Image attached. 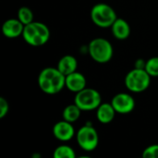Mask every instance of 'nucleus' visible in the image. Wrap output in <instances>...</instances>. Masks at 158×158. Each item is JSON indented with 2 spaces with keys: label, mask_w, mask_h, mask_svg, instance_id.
Wrapping results in <instances>:
<instances>
[{
  "label": "nucleus",
  "mask_w": 158,
  "mask_h": 158,
  "mask_svg": "<svg viewBox=\"0 0 158 158\" xmlns=\"http://www.w3.org/2000/svg\"><path fill=\"white\" fill-rule=\"evenodd\" d=\"M88 52L92 59L99 64L109 62L114 54L111 43L102 37L94 38L89 43Z\"/></svg>",
  "instance_id": "nucleus-3"
},
{
  "label": "nucleus",
  "mask_w": 158,
  "mask_h": 158,
  "mask_svg": "<svg viewBox=\"0 0 158 158\" xmlns=\"http://www.w3.org/2000/svg\"><path fill=\"white\" fill-rule=\"evenodd\" d=\"M116 110L111 103H102L96 109V118L102 124H109L113 121Z\"/></svg>",
  "instance_id": "nucleus-12"
},
{
  "label": "nucleus",
  "mask_w": 158,
  "mask_h": 158,
  "mask_svg": "<svg viewBox=\"0 0 158 158\" xmlns=\"http://www.w3.org/2000/svg\"><path fill=\"white\" fill-rule=\"evenodd\" d=\"M53 156L55 158H75L76 154L70 146L62 144L55 149Z\"/></svg>",
  "instance_id": "nucleus-16"
},
{
  "label": "nucleus",
  "mask_w": 158,
  "mask_h": 158,
  "mask_svg": "<svg viewBox=\"0 0 158 158\" xmlns=\"http://www.w3.org/2000/svg\"><path fill=\"white\" fill-rule=\"evenodd\" d=\"M111 104L116 112L122 115L131 113L135 107V100L130 94L127 93H119L116 94L112 98Z\"/></svg>",
  "instance_id": "nucleus-8"
},
{
  "label": "nucleus",
  "mask_w": 158,
  "mask_h": 158,
  "mask_svg": "<svg viewBox=\"0 0 158 158\" xmlns=\"http://www.w3.org/2000/svg\"><path fill=\"white\" fill-rule=\"evenodd\" d=\"M22 38L31 46H42L48 42L50 30L43 22L32 21L24 26Z\"/></svg>",
  "instance_id": "nucleus-2"
},
{
  "label": "nucleus",
  "mask_w": 158,
  "mask_h": 158,
  "mask_svg": "<svg viewBox=\"0 0 158 158\" xmlns=\"http://www.w3.org/2000/svg\"><path fill=\"white\" fill-rule=\"evenodd\" d=\"M78 145L86 152H93L99 143V136L96 130L91 125L86 124L80 128L76 133Z\"/></svg>",
  "instance_id": "nucleus-7"
},
{
  "label": "nucleus",
  "mask_w": 158,
  "mask_h": 158,
  "mask_svg": "<svg viewBox=\"0 0 158 158\" xmlns=\"http://www.w3.org/2000/svg\"><path fill=\"white\" fill-rule=\"evenodd\" d=\"M143 158H158V144H152L143 152Z\"/></svg>",
  "instance_id": "nucleus-19"
},
{
  "label": "nucleus",
  "mask_w": 158,
  "mask_h": 158,
  "mask_svg": "<svg viewBox=\"0 0 158 158\" xmlns=\"http://www.w3.org/2000/svg\"><path fill=\"white\" fill-rule=\"evenodd\" d=\"M86 78L81 72L75 71L66 76V87L74 94L86 88Z\"/></svg>",
  "instance_id": "nucleus-11"
},
{
  "label": "nucleus",
  "mask_w": 158,
  "mask_h": 158,
  "mask_svg": "<svg viewBox=\"0 0 158 158\" xmlns=\"http://www.w3.org/2000/svg\"><path fill=\"white\" fill-rule=\"evenodd\" d=\"M145 70L151 77H158V56H153L146 60Z\"/></svg>",
  "instance_id": "nucleus-18"
},
{
  "label": "nucleus",
  "mask_w": 158,
  "mask_h": 158,
  "mask_svg": "<svg viewBox=\"0 0 158 158\" xmlns=\"http://www.w3.org/2000/svg\"><path fill=\"white\" fill-rule=\"evenodd\" d=\"M151 78L144 69L134 68L127 73L124 81L125 86L131 93H143L150 86Z\"/></svg>",
  "instance_id": "nucleus-4"
},
{
  "label": "nucleus",
  "mask_w": 158,
  "mask_h": 158,
  "mask_svg": "<svg viewBox=\"0 0 158 158\" xmlns=\"http://www.w3.org/2000/svg\"><path fill=\"white\" fill-rule=\"evenodd\" d=\"M38 85L43 93L50 95L60 93L66 87V76L57 68H44L38 76Z\"/></svg>",
  "instance_id": "nucleus-1"
},
{
  "label": "nucleus",
  "mask_w": 158,
  "mask_h": 158,
  "mask_svg": "<svg viewBox=\"0 0 158 158\" xmlns=\"http://www.w3.org/2000/svg\"><path fill=\"white\" fill-rule=\"evenodd\" d=\"M66 120L56 122L53 127V134L55 138L60 142H69L75 136V130L72 125Z\"/></svg>",
  "instance_id": "nucleus-9"
},
{
  "label": "nucleus",
  "mask_w": 158,
  "mask_h": 158,
  "mask_svg": "<svg viewBox=\"0 0 158 158\" xmlns=\"http://www.w3.org/2000/svg\"><path fill=\"white\" fill-rule=\"evenodd\" d=\"M9 111V104L6 98L0 97V118H5Z\"/></svg>",
  "instance_id": "nucleus-20"
},
{
  "label": "nucleus",
  "mask_w": 158,
  "mask_h": 158,
  "mask_svg": "<svg viewBox=\"0 0 158 158\" xmlns=\"http://www.w3.org/2000/svg\"><path fill=\"white\" fill-rule=\"evenodd\" d=\"M81 114V109L76 104H71L64 108L62 117L64 120L69 121L70 123H74L80 118Z\"/></svg>",
  "instance_id": "nucleus-15"
},
{
  "label": "nucleus",
  "mask_w": 158,
  "mask_h": 158,
  "mask_svg": "<svg viewBox=\"0 0 158 158\" xmlns=\"http://www.w3.org/2000/svg\"><path fill=\"white\" fill-rule=\"evenodd\" d=\"M145 65H146V61L143 59H138L135 63V68L136 69H145Z\"/></svg>",
  "instance_id": "nucleus-21"
},
{
  "label": "nucleus",
  "mask_w": 158,
  "mask_h": 158,
  "mask_svg": "<svg viewBox=\"0 0 158 158\" xmlns=\"http://www.w3.org/2000/svg\"><path fill=\"white\" fill-rule=\"evenodd\" d=\"M24 26L19 19H8L2 25V33L6 38H17L22 35Z\"/></svg>",
  "instance_id": "nucleus-10"
},
{
  "label": "nucleus",
  "mask_w": 158,
  "mask_h": 158,
  "mask_svg": "<svg viewBox=\"0 0 158 158\" xmlns=\"http://www.w3.org/2000/svg\"><path fill=\"white\" fill-rule=\"evenodd\" d=\"M56 68L62 74L67 76L70 73L77 71L78 61L75 56L71 55H66L58 60Z\"/></svg>",
  "instance_id": "nucleus-14"
},
{
  "label": "nucleus",
  "mask_w": 158,
  "mask_h": 158,
  "mask_svg": "<svg viewBox=\"0 0 158 158\" xmlns=\"http://www.w3.org/2000/svg\"><path fill=\"white\" fill-rule=\"evenodd\" d=\"M91 19L97 27L106 29L111 28L118 16L111 6L106 3H98L91 10Z\"/></svg>",
  "instance_id": "nucleus-5"
},
{
  "label": "nucleus",
  "mask_w": 158,
  "mask_h": 158,
  "mask_svg": "<svg viewBox=\"0 0 158 158\" xmlns=\"http://www.w3.org/2000/svg\"><path fill=\"white\" fill-rule=\"evenodd\" d=\"M18 19L24 25H27L33 21V13L30 7L21 6L18 11Z\"/></svg>",
  "instance_id": "nucleus-17"
},
{
  "label": "nucleus",
  "mask_w": 158,
  "mask_h": 158,
  "mask_svg": "<svg viewBox=\"0 0 158 158\" xmlns=\"http://www.w3.org/2000/svg\"><path fill=\"white\" fill-rule=\"evenodd\" d=\"M111 31L116 39L126 40L131 34V27L124 19L118 18L111 26Z\"/></svg>",
  "instance_id": "nucleus-13"
},
{
  "label": "nucleus",
  "mask_w": 158,
  "mask_h": 158,
  "mask_svg": "<svg viewBox=\"0 0 158 158\" xmlns=\"http://www.w3.org/2000/svg\"><path fill=\"white\" fill-rule=\"evenodd\" d=\"M74 104H76L81 111L96 110L102 104L100 93L93 88H84L75 94Z\"/></svg>",
  "instance_id": "nucleus-6"
}]
</instances>
